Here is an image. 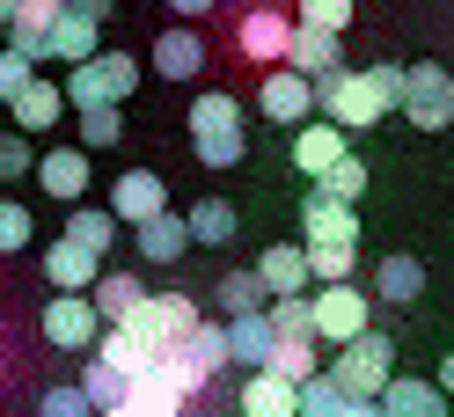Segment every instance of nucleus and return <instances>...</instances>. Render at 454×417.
Listing matches in <instances>:
<instances>
[{
  "mask_svg": "<svg viewBox=\"0 0 454 417\" xmlns=\"http://www.w3.org/2000/svg\"><path fill=\"white\" fill-rule=\"evenodd\" d=\"M103 417H139V410H132V403H110V410H103Z\"/></svg>",
  "mask_w": 454,
  "mask_h": 417,
  "instance_id": "obj_49",
  "label": "nucleus"
},
{
  "mask_svg": "<svg viewBox=\"0 0 454 417\" xmlns=\"http://www.w3.org/2000/svg\"><path fill=\"white\" fill-rule=\"evenodd\" d=\"M147 374H154V381L168 388V396H184V403L198 396V388H206V374H198V359H191L184 344H168V351H154V367H147Z\"/></svg>",
  "mask_w": 454,
  "mask_h": 417,
  "instance_id": "obj_30",
  "label": "nucleus"
},
{
  "mask_svg": "<svg viewBox=\"0 0 454 417\" xmlns=\"http://www.w3.org/2000/svg\"><path fill=\"white\" fill-rule=\"evenodd\" d=\"M257 374H278V381H316L323 374V351H316V337H271V351H264V367Z\"/></svg>",
  "mask_w": 454,
  "mask_h": 417,
  "instance_id": "obj_23",
  "label": "nucleus"
},
{
  "mask_svg": "<svg viewBox=\"0 0 454 417\" xmlns=\"http://www.w3.org/2000/svg\"><path fill=\"white\" fill-rule=\"evenodd\" d=\"M30 161H37V154H30V139H0V176H8V183H15V176H30Z\"/></svg>",
  "mask_w": 454,
  "mask_h": 417,
  "instance_id": "obj_43",
  "label": "nucleus"
},
{
  "mask_svg": "<svg viewBox=\"0 0 454 417\" xmlns=\"http://www.w3.org/2000/svg\"><path fill=\"white\" fill-rule=\"evenodd\" d=\"M96 264H103V257H89V249H74V242L59 235V242L44 249V286H51V293H89V286H96Z\"/></svg>",
  "mask_w": 454,
  "mask_h": 417,
  "instance_id": "obj_20",
  "label": "nucleus"
},
{
  "mask_svg": "<svg viewBox=\"0 0 454 417\" xmlns=\"http://www.w3.org/2000/svg\"><path fill=\"white\" fill-rule=\"evenodd\" d=\"M8 110H15V125H22V132H51V125L67 118V103H59V81L30 73V81H22V89L8 96Z\"/></svg>",
  "mask_w": 454,
  "mask_h": 417,
  "instance_id": "obj_17",
  "label": "nucleus"
},
{
  "mask_svg": "<svg viewBox=\"0 0 454 417\" xmlns=\"http://www.w3.org/2000/svg\"><path fill=\"white\" fill-rule=\"evenodd\" d=\"M184 351L198 359V374H206V381H213V374L227 367V344H220V322H198V329H191V337H184Z\"/></svg>",
  "mask_w": 454,
  "mask_h": 417,
  "instance_id": "obj_38",
  "label": "nucleus"
},
{
  "mask_svg": "<svg viewBox=\"0 0 454 417\" xmlns=\"http://www.w3.org/2000/svg\"><path fill=\"white\" fill-rule=\"evenodd\" d=\"M139 66L132 51H96V59H81V66H67V81H59V103H74V110H118L132 89H139Z\"/></svg>",
  "mask_w": 454,
  "mask_h": 417,
  "instance_id": "obj_2",
  "label": "nucleus"
},
{
  "mask_svg": "<svg viewBox=\"0 0 454 417\" xmlns=\"http://www.w3.org/2000/svg\"><path fill=\"white\" fill-rule=\"evenodd\" d=\"M8 15H15V0H0V30H8Z\"/></svg>",
  "mask_w": 454,
  "mask_h": 417,
  "instance_id": "obj_50",
  "label": "nucleus"
},
{
  "mask_svg": "<svg viewBox=\"0 0 454 417\" xmlns=\"http://www.w3.org/2000/svg\"><path fill=\"white\" fill-rule=\"evenodd\" d=\"M271 337H308V293L301 300H271Z\"/></svg>",
  "mask_w": 454,
  "mask_h": 417,
  "instance_id": "obj_40",
  "label": "nucleus"
},
{
  "mask_svg": "<svg viewBox=\"0 0 454 417\" xmlns=\"http://www.w3.org/2000/svg\"><path fill=\"white\" fill-rule=\"evenodd\" d=\"M184 235H191V242L227 249V242H235V205H227V198H198V205L184 212Z\"/></svg>",
  "mask_w": 454,
  "mask_h": 417,
  "instance_id": "obj_29",
  "label": "nucleus"
},
{
  "mask_svg": "<svg viewBox=\"0 0 454 417\" xmlns=\"http://www.w3.org/2000/svg\"><path fill=\"white\" fill-rule=\"evenodd\" d=\"M30 73H37L30 59H15V51H0V103H8V96H15V89H22Z\"/></svg>",
  "mask_w": 454,
  "mask_h": 417,
  "instance_id": "obj_44",
  "label": "nucleus"
},
{
  "mask_svg": "<svg viewBox=\"0 0 454 417\" xmlns=\"http://www.w3.org/2000/svg\"><path fill=\"white\" fill-rule=\"evenodd\" d=\"M345 154H352V139L337 125H294V169L301 176H323L330 161H345Z\"/></svg>",
  "mask_w": 454,
  "mask_h": 417,
  "instance_id": "obj_21",
  "label": "nucleus"
},
{
  "mask_svg": "<svg viewBox=\"0 0 454 417\" xmlns=\"http://www.w3.org/2000/svg\"><path fill=\"white\" fill-rule=\"evenodd\" d=\"M301 30H323V37H345L352 30V0H301Z\"/></svg>",
  "mask_w": 454,
  "mask_h": 417,
  "instance_id": "obj_35",
  "label": "nucleus"
},
{
  "mask_svg": "<svg viewBox=\"0 0 454 417\" xmlns=\"http://www.w3.org/2000/svg\"><path fill=\"white\" fill-rule=\"evenodd\" d=\"M37 417H96V410L81 403V388H44V396H37Z\"/></svg>",
  "mask_w": 454,
  "mask_h": 417,
  "instance_id": "obj_42",
  "label": "nucleus"
},
{
  "mask_svg": "<svg viewBox=\"0 0 454 417\" xmlns=\"http://www.w3.org/2000/svg\"><path fill=\"white\" fill-rule=\"evenodd\" d=\"M257 110H264L271 125H308V118H316V96H308V81H301V73L271 66V73H264V89H257Z\"/></svg>",
  "mask_w": 454,
  "mask_h": 417,
  "instance_id": "obj_10",
  "label": "nucleus"
},
{
  "mask_svg": "<svg viewBox=\"0 0 454 417\" xmlns=\"http://www.w3.org/2000/svg\"><path fill=\"white\" fill-rule=\"evenodd\" d=\"M74 388H81V403H89V410H110V403H125V388H132V381H125V374H110L103 359H89Z\"/></svg>",
  "mask_w": 454,
  "mask_h": 417,
  "instance_id": "obj_33",
  "label": "nucleus"
},
{
  "mask_svg": "<svg viewBox=\"0 0 454 417\" xmlns=\"http://www.w3.org/2000/svg\"><path fill=\"white\" fill-rule=\"evenodd\" d=\"M96 15H81V8H59L51 15V30H44V59H59V66H81V59H96Z\"/></svg>",
  "mask_w": 454,
  "mask_h": 417,
  "instance_id": "obj_13",
  "label": "nucleus"
},
{
  "mask_svg": "<svg viewBox=\"0 0 454 417\" xmlns=\"http://www.w3.org/2000/svg\"><path fill=\"white\" fill-rule=\"evenodd\" d=\"M425 293V264L403 257V249H388V257L374 264V300H388V308H403V300Z\"/></svg>",
  "mask_w": 454,
  "mask_h": 417,
  "instance_id": "obj_25",
  "label": "nucleus"
},
{
  "mask_svg": "<svg viewBox=\"0 0 454 417\" xmlns=\"http://www.w3.org/2000/svg\"><path fill=\"white\" fill-rule=\"evenodd\" d=\"M301 235L308 242H330V249H359V212L352 205H330V198H308L301 205Z\"/></svg>",
  "mask_w": 454,
  "mask_h": 417,
  "instance_id": "obj_19",
  "label": "nucleus"
},
{
  "mask_svg": "<svg viewBox=\"0 0 454 417\" xmlns=\"http://www.w3.org/2000/svg\"><path fill=\"white\" fill-rule=\"evenodd\" d=\"M366 81L381 89V103H388V110L403 103V66H366Z\"/></svg>",
  "mask_w": 454,
  "mask_h": 417,
  "instance_id": "obj_45",
  "label": "nucleus"
},
{
  "mask_svg": "<svg viewBox=\"0 0 454 417\" xmlns=\"http://www.w3.org/2000/svg\"><path fill=\"white\" fill-rule=\"evenodd\" d=\"M67 242H74V249H89V257H103V249L118 242V220H110L103 205H74V220H67Z\"/></svg>",
  "mask_w": 454,
  "mask_h": 417,
  "instance_id": "obj_31",
  "label": "nucleus"
},
{
  "mask_svg": "<svg viewBox=\"0 0 454 417\" xmlns=\"http://www.w3.org/2000/svg\"><path fill=\"white\" fill-rule=\"evenodd\" d=\"M125 139V118L118 110H81V154H110Z\"/></svg>",
  "mask_w": 454,
  "mask_h": 417,
  "instance_id": "obj_37",
  "label": "nucleus"
},
{
  "mask_svg": "<svg viewBox=\"0 0 454 417\" xmlns=\"http://www.w3.org/2000/svg\"><path fill=\"white\" fill-rule=\"evenodd\" d=\"M395 110H403L418 132H447V125H454V73L433 66V59H425V66H403V103H395Z\"/></svg>",
  "mask_w": 454,
  "mask_h": 417,
  "instance_id": "obj_6",
  "label": "nucleus"
},
{
  "mask_svg": "<svg viewBox=\"0 0 454 417\" xmlns=\"http://www.w3.org/2000/svg\"><path fill=\"white\" fill-rule=\"evenodd\" d=\"M286 37H294V15H278V8H249V15L235 22L242 59H257V66H278V59H286Z\"/></svg>",
  "mask_w": 454,
  "mask_h": 417,
  "instance_id": "obj_8",
  "label": "nucleus"
},
{
  "mask_svg": "<svg viewBox=\"0 0 454 417\" xmlns=\"http://www.w3.org/2000/svg\"><path fill=\"white\" fill-rule=\"evenodd\" d=\"M323 417H381V410H374V403H330Z\"/></svg>",
  "mask_w": 454,
  "mask_h": 417,
  "instance_id": "obj_46",
  "label": "nucleus"
},
{
  "mask_svg": "<svg viewBox=\"0 0 454 417\" xmlns=\"http://www.w3.org/2000/svg\"><path fill=\"white\" fill-rule=\"evenodd\" d=\"M337 44H345V37H323V30H301V22H294L286 59H278V66H286V73H301V81H330L337 66H345V51H337Z\"/></svg>",
  "mask_w": 454,
  "mask_h": 417,
  "instance_id": "obj_11",
  "label": "nucleus"
},
{
  "mask_svg": "<svg viewBox=\"0 0 454 417\" xmlns=\"http://www.w3.org/2000/svg\"><path fill=\"white\" fill-rule=\"evenodd\" d=\"M213 300H220V315H264V286H257V271H227Z\"/></svg>",
  "mask_w": 454,
  "mask_h": 417,
  "instance_id": "obj_34",
  "label": "nucleus"
},
{
  "mask_svg": "<svg viewBox=\"0 0 454 417\" xmlns=\"http://www.w3.org/2000/svg\"><path fill=\"white\" fill-rule=\"evenodd\" d=\"M132 249L147 264H176L184 249H191V235H184V212H154V220H139L132 228Z\"/></svg>",
  "mask_w": 454,
  "mask_h": 417,
  "instance_id": "obj_22",
  "label": "nucleus"
},
{
  "mask_svg": "<svg viewBox=\"0 0 454 417\" xmlns=\"http://www.w3.org/2000/svg\"><path fill=\"white\" fill-rule=\"evenodd\" d=\"M257 286H264V300H301V293H308L301 242H271V249H264V257H257Z\"/></svg>",
  "mask_w": 454,
  "mask_h": 417,
  "instance_id": "obj_12",
  "label": "nucleus"
},
{
  "mask_svg": "<svg viewBox=\"0 0 454 417\" xmlns=\"http://www.w3.org/2000/svg\"><path fill=\"white\" fill-rule=\"evenodd\" d=\"M323 374H330V388L345 403H374L381 388H388V374H395V351H388L381 329H359L352 344H337V359H330Z\"/></svg>",
  "mask_w": 454,
  "mask_h": 417,
  "instance_id": "obj_3",
  "label": "nucleus"
},
{
  "mask_svg": "<svg viewBox=\"0 0 454 417\" xmlns=\"http://www.w3.org/2000/svg\"><path fill=\"white\" fill-rule=\"evenodd\" d=\"M359 190H366V161L359 154L330 161V169L316 176V198H330V205H359Z\"/></svg>",
  "mask_w": 454,
  "mask_h": 417,
  "instance_id": "obj_32",
  "label": "nucleus"
},
{
  "mask_svg": "<svg viewBox=\"0 0 454 417\" xmlns=\"http://www.w3.org/2000/svg\"><path fill=\"white\" fill-rule=\"evenodd\" d=\"M359 329H374V300H366L352 278H345V286H316V293H308V337H316V344L337 351V344H352Z\"/></svg>",
  "mask_w": 454,
  "mask_h": 417,
  "instance_id": "obj_4",
  "label": "nucleus"
},
{
  "mask_svg": "<svg viewBox=\"0 0 454 417\" xmlns=\"http://www.w3.org/2000/svg\"><path fill=\"white\" fill-rule=\"evenodd\" d=\"M191 154L206 161V169H235L249 154V132L242 125H191Z\"/></svg>",
  "mask_w": 454,
  "mask_h": 417,
  "instance_id": "obj_26",
  "label": "nucleus"
},
{
  "mask_svg": "<svg viewBox=\"0 0 454 417\" xmlns=\"http://www.w3.org/2000/svg\"><path fill=\"white\" fill-rule=\"evenodd\" d=\"M198 66H206V37H198L191 22H176V30L154 37V73L161 81H198Z\"/></svg>",
  "mask_w": 454,
  "mask_h": 417,
  "instance_id": "obj_15",
  "label": "nucleus"
},
{
  "mask_svg": "<svg viewBox=\"0 0 454 417\" xmlns=\"http://www.w3.org/2000/svg\"><path fill=\"white\" fill-rule=\"evenodd\" d=\"M198 322H206V315H198V300H191V293H147L118 329H125L132 344H147V351H168V344H184Z\"/></svg>",
  "mask_w": 454,
  "mask_h": 417,
  "instance_id": "obj_5",
  "label": "nucleus"
},
{
  "mask_svg": "<svg viewBox=\"0 0 454 417\" xmlns=\"http://www.w3.org/2000/svg\"><path fill=\"white\" fill-rule=\"evenodd\" d=\"M30 176L44 183V198L81 205V190H89V154H81V147H51L44 161H30Z\"/></svg>",
  "mask_w": 454,
  "mask_h": 417,
  "instance_id": "obj_14",
  "label": "nucleus"
},
{
  "mask_svg": "<svg viewBox=\"0 0 454 417\" xmlns=\"http://www.w3.org/2000/svg\"><path fill=\"white\" fill-rule=\"evenodd\" d=\"M220 344H227V367H249V374H257L264 351H271V322H264V315H227Z\"/></svg>",
  "mask_w": 454,
  "mask_h": 417,
  "instance_id": "obj_24",
  "label": "nucleus"
},
{
  "mask_svg": "<svg viewBox=\"0 0 454 417\" xmlns=\"http://www.w3.org/2000/svg\"><path fill=\"white\" fill-rule=\"evenodd\" d=\"M125 403H132L139 417H184V396H168V388H161L154 374H139V381L125 388Z\"/></svg>",
  "mask_w": 454,
  "mask_h": 417,
  "instance_id": "obj_36",
  "label": "nucleus"
},
{
  "mask_svg": "<svg viewBox=\"0 0 454 417\" xmlns=\"http://www.w3.org/2000/svg\"><path fill=\"white\" fill-rule=\"evenodd\" d=\"M381 417H447V396L433 381H411V374H388V388L374 396Z\"/></svg>",
  "mask_w": 454,
  "mask_h": 417,
  "instance_id": "obj_16",
  "label": "nucleus"
},
{
  "mask_svg": "<svg viewBox=\"0 0 454 417\" xmlns=\"http://www.w3.org/2000/svg\"><path fill=\"white\" fill-rule=\"evenodd\" d=\"M67 8H81V15H96V22H103V8H110V0H67Z\"/></svg>",
  "mask_w": 454,
  "mask_h": 417,
  "instance_id": "obj_48",
  "label": "nucleus"
},
{
  "mask_svg": "<svg viewBox=\"0 0 454 417\" xmlns=\"http://www.w3.org/2000/svg\"><path fill=\"white\" fill-rule=\"evenodd\" d=\"M118 228H139V220H154V212H168V183L154 176V169H125L118 183H110V205H103Z\"/></svg>",
  "mask_w": 454,
  "mask_h": 417,
  "instance_id": "obj_7",
  "label": "nucleus"
},
{
  "mask_svg": "<svg viewBox=\"0 0 454 417\" xmlns=\"http://www.w3.org/2000/svg\"><path fill=\"white\" fill-rule=\"evenodd\" d=\"M242 417H301L294 381H278V374H249V381H242Z\"/></svg>",
  "mask_w": 454,
  "mask_h": 417,
  "instance_id": "obj_27",
  "label": "nucleus"
},
{
  "mask_svg": "<svg viewBox=\"0 0 454 417\" xmlns=\"http://www.w3.org/2000/svg\"><path fill=\"white\" fill-rule=\"evenodd\" d=\"M89 359H103V367H110V374H125V381H139V374L154 367V351H147V344H132L125 329H96Z\"/></svg>",
  "mask_w": 454,
  "mask_h": 417,
  "instance_id": "obj_28",
  "label": "nucleus"
},
{
  "mask_svg": "<svg viewBox=\"0 0 454 417\" xmlns=\"http://www.w3.org/2000/svg\"><path fill=\"white\" fill-rule=\"evenodd\" d=\"M81 300L96 308V322H110V329H118V322H125V315L139 308V300H147V286H139L132 271H96V286L81 293Z\"/></svg>",
  "mask_w": 454,
  "mask_h": 417,
  "instance_id": "obj_18",
  "label": "nucleus"
},
{
  "mask_svg": "<svg viewBox=\"0 0 454 417\" xmlns=\"http://www.w3.org/2000/svg\"><path fill=\"white\" fill-rule=\"evenodd\" d=\"M308 96H316V118L323 125H337V132H374V125H388V103H381V89L366 81V66H337L330 81H308Z\"/></svg>",
  "mask_w": 454,
  "mask_h": 417,
  "instance_id": "obj_1",
  "label": "nucleus"
},
{
  "mask_svg": "<svg viewBox=\"0 0 454 417\" xmlns=\"http://www.w3.org/2000/svg\"><path fill=\"white\" fill-rule=\"evenodd\" d=\"M96 308L81 293H59V300H44V344H59V351H89L96 344Z\"/></svg>",
  "mask_w": 454,
  "mask_h": 417,
  "instance_id": "obj_9",
  "label": "nucleus"
},
{
  "mask_svg": "<svg viewBox=\"0 0 454 417\" xmlns=\"http://www.w3.org/2000/svg\"><path fill=\"white\" fill-rule=\"evenodd\" d=\"M168 8H176L184 22H198V15H206V8H220V0H168Z\"/></svg>",
  "mask_w": 454,
  "mask_h": 417,
  "instance_id": "obj_47",
  "label": "nucleus"
},
{
  "mask_svg": "<svg viewBox=\"0 0 454 417\" xmlns=\"http://www.w3.org/2000/svg\"><path fill=\"white\" fill-rule=\"evenodd\" d=\"M30 235H37V220H30V205L0 198V257H15V249H30Z\"/></svg>",
  "mask_w": 454,
  "mask_h": 417,
  "instance_id": "obj_39",
  "label": "nucleus"
},
{
  "mask_svg": "<svg viewBox=\"0 0 454 417\" xmlns=\"http://www.w3.org/2000/svg\"><path fill=\"white\" fill-rule=\"evenodd\" d=\"M191 125H242V103L235 96H198L191 103Z\"/></svg>",
  "mask_w": 454,
  "mask_h": 417,
  "instance_id": "obj_41",
  "label": "nucleus"
}]
</instances>
